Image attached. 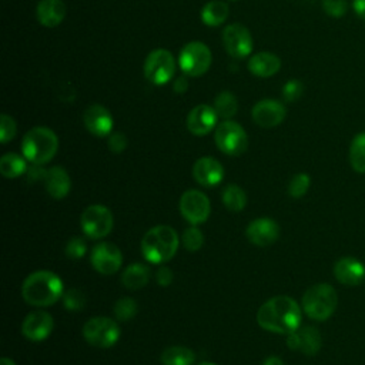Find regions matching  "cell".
<instances>
[{"instance_id":"obj_32","label":"cell","mask_w":365,"mask_h":365,"mask_svg":"<svg viewBox=\"0 0 365 365\" xmlns=\"http://www.w3.org/2000/svg\"><path fill=\"white\" fill-rule=\"evenodd\" d=\"M137 302L135 299H133L131 297H121L115 301L113 311H114V317L118 321H128L131 319L135 314H137Z\"/></svg>"},{"instance_id":"obj_29","label":"cell","mask_w":365,"mask_h":365,"mask_svg":"<svg viewBox=\"0 0 365 365\" xmlns=\"http://www.w3.org/2000/svg\"><path fill=\"white\" fill-rule=\"evenodd\" d=\"M222 204L232 212H240L247 205V194L237 184H228L224 187L221 194Z\"/></svg>"},{"instance_id":"obj_6","label":"cell","mask_w":365,"mask_h":365,"mask_svg":"<svg viewBox=\"0 0 365 365\" xmlns=\"http://www.w3.org/2000/svg\"><path fill=\"white\" fill-rule=\"evenodd\" d=\"M120 327L108 317H93L83 325L84 339L96 348H110L120 338Z\"/></svg>"},{"instance_id":"obj_35","label":"cell","mask_w":365,"mask_h":365,"mask_svg":"<svg viewBox=\"0 0 365 365\" xmlns=\"http://www.w3.org/2000/svg\"><path fill=\"white\" fill-rule=\"evenodd\" d=\"M61 298H63L64 308L70 311H80L86 305V295L77 288H70L64 291Z\"/></svg>"},{"instance_id":"obj_42","label":"cell","mask_w":365,"mask_h":365,"mask_svg":"<svg viewBox=\"0 0 365 365\" xmlns=\"http://www.w3.org/2000/svg\"><path fill=\"white\" fill-rule=\"evenodd\" d=\"M173 278H174L173 271L168 267H165V265L160 267L157 269V272H155V281L161 287H168L173 282Z\"/></svg>"},{"instance_id":"obj_3","label":"cell","mask_w":365,"mask_h":365,"mask_svg":"<svg viewBox=\"0 0 365 365\" xmlns=\"http://www.w3.org/2000/svg\"><path fill=\"white\" fill-rule=\"evenodd\" d=\"M180 245V237L170 225H155L150 228L141 240V252L151 264L170 261Z\"/></svg>"},{"instance_id":"obj_47","label":"cell","mask_w":365,"mask_h":365,"mask_svg":"<svg viewBox=\"0 0 365 365\" xmlns=\"http://www.w3.org/2000/svg\"><path fill=\"white\" fill-rule=\"evenodd\" d=\"M198 365H217V364H214V362H201Z\"/></svg>"},{"instance_id":"obj_26","label":"cell","mask_w":365,"mask_h":365,"mask_svg":"<svg viewBox=\"0 0 365 365\" xmlns=\"http://www.w3.org/2000/svg\"><path fill=\"white\" fill-rule=\"evenodd\" d=\"M228 14H230V7L225 1L211 0L202 7L201 20L207 26L217 27L228 19Z\"/></svg>"},{"instance_id":"obj_7","label":"cell","mask_w":365,"mask_h":365,"mask_svg":"<svg viewBox=\"0 0 365 365\" xmlns=\"http://www.w3.org/2000/svg\"><path fill=\"white\" fill-rule=\"evenodd\" d=\"M214 140L220 151L227 155H241L248 148V135L245 130L231 120H224L217 125Z\"/></svg>"},{"instance_id":"obj_19","label":"cell","mask_w":365,"mask_h":365,"mask_svg":"<svg viewBox=\"0 0 365 365\" xmlns=\"http://www.w3.org/2000/svg\"><path fill=\"white\" fill-rule=\"evenodd\" d=\"M83 121L86 128L96 137H106L111 134L113 117L110 111L100 104L88 106L84 110Z\"/></svg>"},{"instance_id":"obj_28","label":"cell","mask_w":365,"mask_h":365,"mask_svg":"<svg viewBox=\"0 0 365 365\" xmlns=\"http://www.w3.org/2000/svg\"><path fill=\"white\" fill-rule=\"evenodd\" d=\"M26 157H21L16 153H7L0 158V173L6 178H17L21 174L27 173Z\"/></svg>"},{"instance_id":"obj_21","label":"cell","mask_w":365,"mask_h":365,"mask_svg":"<svg viewBox=\"0 0 365 365\" xmlns=\"http://www.w3.org/2000/svg\"><path fill=\"white\" fill-rule=\"evenodd\" d=\"M334 275L344 285H358L365 278V267L354 257H342L334 264Z\"/></svg>"},{"instance_id":"obj_10","label":"cell","mask_w":365,"mask_h":365,"mask_svg":"<svg viewBox=\"0 0 365 365\" xmlns=\"http://www.w3.org/2000/svg\"><path fill=\"white\" fill-rule=\"evenodd\" d=\"M143 70L144 77L150 83L155 86H163L173 78L175 73V61L168 50L157 48L147 56Z\"/></svg>"},{"instance_id":"obj_37","label":"cell","mask_w":365,"mask_h":365,"mask_svg":"<svg viewBox=\"0 0 365 365\" xmlns=\"http://www.w3.org/2000/svg\"><path fill=\"white\" fill-rule=\"evenodd\" d=\"M16 133H17L16 121L7 114H1V117H0V141L3 144L9 143L10 140L14 138Z\"/></svg>"},{"instance_id":"obj_30","label":"cell","mask_w":365,"mask_h":365,"mask_svg":"<svg viewBox=\"0 0 365 365\" xmlns=\"http://www.w3.org/2000/svg\"><path fill=\"white\" fill-rule=\"evenodd\" d=\"M349 164L356 173H365V133L354 137L349 145Z\"/></svg>"},{"instance_id":"obj_33","label":"cell","mask_w":365,"mask_h":365,"mask_svg":"<svg viewBox=\"0 0 365 365\" xmlns=\"http://www.w3.org/2000/svg\"><path fill=\"white\" fill-rule=\"evenodd\" d=\"M309 185H311L309 175L307 173H298L291 178L288 184V194L292 198H301L307 194Z\"/></svg>"},{"instance_id":"obj_9","label":"cell","mask_w":365,"mask_h":365,"mask_svg":"<svg viewBox=\"0 0 365 365\" xmlns=\"http://www.w3.org/2000/svg\"><path fill=\"white\" fill-rule=\"evenodd\" d=\"M178 66L184 74L200 77L211 66V51L201 41H190L180 51Z\"/></svg>"},{"instance_id":"obj_2","label":"cell","mask_w":365,"mask_h":365,"mask_svg":"<svg viewBox=\"0 0 365 365\" xmlns=\"http://www.w3.org/2000/svg\"><path fill=\"white\" fill-rule=\"evenodd\" d=\"M64 294L61 278L47 269L31 272L21 285V297L29 305L50 307Z\"/></svg>"},{"instance_id":"obj_4","label":"cell","mask_w":365,"mask_h":365,"mask_svg":"<svg viewBox=\"0 0 365 365\" xmlns=\"http://www.w3.org/2000/svg\"><path fill=\"white\" fill-rule=\"evenodd\" d=\"M58 150L56 133L47 127H34L29 130L21 141V153L31 164L43 165L53 160Z\"/></svg>"},{"instance_id":"obj_40","label":"cell","mask_w":365,"mask_h":365,"mask_svg":"<svg viewBox=\"0 0 365 365\" xmlns=\"http://www.w3.org/2000/svg\"><path fill=\"white\" fill-rule=\"evenodd\" d=\"M108 148L111 153L114 154H120L127 148V137L120 133V131H114L108 135Z\"/></svg>"},{"instance_id":"obj_22","label":"cell","mask_w":365,"mask_h":365,"mask_svg":"<svg viewBox=\"0 0 365 365\" xmlns=\"http://www.w3.org/2000/svg\"><path fill=\"white\" fill-rule=\"evenodd\" d=\"M43 182L46 185L47 192L56 200L64 198L68 194L70 187H71L68 173L60 165H54V167L48 168Z\"/></svg>"},{"instance_id":"obj_24","label":"cell","mask_w":365,"mask_h":365,"mask_svg":"<svg viewBox=\"0 0 365 365\" xmlns=\"http://www.w3.org/2000/svg\"><path fill=\"white\" fill-rule=\"evenodd\" d=\"M281 60L277 54L262 51L254 54L248 61V70L257 77H271L279 71Z\"/></svg>"},{"instance_id":"obj_43","label":"cell","mask_w":365,"mask_h":365,"mask_svg":"<svg viewBox=\"0 0 365 365\" xmlns=\"http://www.w3.org/2000/svg\"><path fill=\"white\" fill-rule=\"evenodd\" d=\"M173 88H174V91L178 93V94L185 93L187 88H188V81H187V78H185V77H178V78L174 81Z\"/></svg>"},{"instance_id":"obj_15","label":"cell","mask_w":365,"mask_h":365,"mask_svg":"<svg viewBox=\"0 0 365 365\" xmlns=\"http://www.w3.org/2000/svg\"><path fill=\"white\" fill-rule=\"evenodd\" d=\"M245 235L251 244L257 247H268L278 240L279 225L272 218H255L247 225Z\"/></svg>"},{"instance_id":"obj_45","label":"cell","mask_w":365,"mask_h":365,"mask_svg":"<svg viewBox=\"0 0 365 365\" xmlns=\"http://www.w3.org/2000/svg\"><path fill=\"white\" fill-rule=\"evenodd\" d=\"M262 365H284V362L279 356H268Z\"/></svg>"},{"instance_id":"obj_34","label":"cell","mask_w":365,"mask_h":365,"mask_svg":"<svg viewBox=\"0 0 365 365\" xmlns=\"http://www.w3.org/2000/svg\"><path fill=\"white\" fill-rule=\"evenodd\" d=\"M204 244V235L202 231L197 225L188 227L182 232V245L188 251H198Z\"/></svg>"},{"instance_id":"obj_27","label":"cell","mask_w":365,"mask_h":365,"mask_svg":"<svg viewBox=\"0 0 365 365\" xmlns=\"http://www.w3.org/2000/svg\"><path fill=\"white\" fill-rule=\"evenodd\" d=\"M163 365H192L195 361V354L182 345L167 346L160 356Z\"/></svg>"},{"instance_id":"obj_31","label":"cell","mask_w":365,"mask_h":365,"mask_svg":"<svg viewBox=\"0 0 365 365\" xmlns=\"http://www.w3.org/2000/svg\"><path fill=\"white\" fill-rule=\"evenodd\" d=\"M214 110L218 117L230 120L238 110V101L232 93L221 91L214 100Z\"/></svg>"},{"instance_id":"obj_23","label":"cell","mask_w":365,"mask_h":365,"mask_svg":"<svg viewBox=\"0 0 365 365\" xmlns=\"http://www.w3.org/2000/svg\"><path fill=\"white\" fill-rule=\"evenodd\" d=\"M41 26L57 27L66 17V4L61 0H41L36 9Z\"/></svg>"},{"instance_id":"obj_5","label":"cell","mask_w":365,"mask_h":365,"mask_svg":"<svg viewBox=\"0 0 365 365\" xmlns=\"http://www.w3.org/2000/svg\"><path fill=\"white\" fill-rule=\"evenodd\" d=\"M302 311L315 321L328 319L336 309L338 295L329 284H315L302 295Z\"/></svg>"},{"instance_id":"obj_11","label":"cell","mask_w":365,"mask_h":365,"mask_svg":"<svg viewBox=\"0 0 365 365\" xmlns=\"http://www.w3.org/2000/svg\"><path fill=\"white\" fill-rule=\"evenodd\" d=\"M180 212L191 225L202 224L211 212L210 200L202 191L187 190L180 198Z\"/></svg>"},{"instance_id":"obj_39","label":"cell","mask_w":365,"mask_h":365,"mask_svg":"<svg viewBox=\"0 0 365 365\" xmlns=\"http://www.w3.org/2000/svg\"><path fill=\"white\" fill-rule=\"evenodd\" d=\"M346 0H322V9L331 17H341L346 11Z\"/></svg>"},{"instance_id":"obj_13","label":"cell","mask_w":365,"mask_h":365,"mask_svg":"<svg viewBox=\"0 0 365 365\" xmlns=\"http://www.w3.org/2000/svg\"><path fill=\"white\" fill-rule=\"evenodd\" d=\"M222 44L225 51L234 58H245L252 50V37L250 30L240 24H228L222 31Z\"/></svg>"},{"instance_id":"obj_8","label":"cell","mask_w":365,"mask_h":365,"mask_svg":"<svg viewBox=\"0 0 365 365\" xmlns=\"http://www.w3.org/2000/svg\"><path fill=\"white\" fill-rule=\"evenodd\" d=\"M83 232L93 240H100L108 235L114 227V217L111 211L101 204L88 205L80 217Z\"/></svg>"},{"instance_id":"obj_17","label":"cell","mask_w":365,"mask_h":365,"mask_svg":"<svg viewBox=\"0 0 365 365\" xmlns=\"http://www.w3.org/2000/svg\"><path fill=\"white\" fill-rule=\"evenodd\" d=\"M252 120L257 125L262 128H272L281 124L287 115L285 106L277 100H261L258 101L251 111Z\"/></svg>"},{"instance_id":"obj_1","label":"cell","mask_w":365,"mask_h":365,"mask_svg":"<svg viewBox=\"0 0 365 365\" xmlns=\"http://www.w3.org/2000/svg\"><path fill=\"white\" fill-rule=\"evenodd\" d=\"M302 311L298 302L287 295H277L265 301L257 312V322L261 328L288 335L301 327Z\"/></svg>"},{"instance_id":"obj_46","label":"cell","mask_w":365,"mask_h":365,"mask_svg":"<svg viewBox=\"0 0 365 365\" xmlns=\"http://www.w3.org/2000/svg\"><path fill=\"white\" fill-rule=\"evenodd\" d=\"M0 365H16V364H14V361H13V359H10V358L4 356V358H1Z\"/></svg>"},{"instance_id":"obj_12","label":"cell","mask_w":365,"mask_h":365,"mask_svg":"<svg viewBox=\"0 0 365 365\" xmlns=\"http://www.w3.org/2000/svg\"><path fill=\"white\" fill-rule=\"evenodd\" d=\"M90 262L97 272L103 275H111L121 268L123 254L115 244L103 241L93 247Z\"/></svg>"},{"instance_id":"obj_44","label":"cell","mask_w":365,"mask_h":365,"mask_svg":"<svg viewBox=\"0 0 365 365\" xmlns=\"http://www.w3.org/2000/svg\"><path fill=\"white\" fill-rule=\"evenodd\" d=\"M352 7L355 10V13L365 20V0H354Z\"/></svg>"},{"instance_id":"obj_36","label":"cell","mask_w":365,"mask_h":365,"mask_svg":"<svg viewBox=\"0 0 365 365\" xmlns=\"http://www.w3.org/2000/svg\"><path fill=\"white\" fill-rule=\"evenodd\" d=\"M64 252L68 258L71 259H80L86 255L87 252V242L81 237H73L67 241Z\"/></svg>"},{"instance_id":"obj_16","label":"cell","mask_w":365,"mask_h":365,"mask_svg":"<svg viewBox=\"0 0 365 365\" xmlns=\"http://www.w3.org/2000/svg\"><path fill=\"white\" fill-rule=\"evenodd\" d=\"M287 345L305 355H315L322 345L321 332L315 327H298L295 331L288 334Z\"/></svg>"},{"instance_id":"obj_14","label":"cell","mask_w":365,"mask_h":365,"mask_svg":"<svg viewBox=\"0 0 365 365\" xmlns=\"http://www.w3.org/2000/svg\"><path fill=\"white\" fill-rule=\"evenodd\" d=\"M54 328L53 317L46 311H33L26 315L21 322V334L33 342L44 341Z\"/></svg>"},{"instance_id":"obj_25","label":"cell","mask_w":365,"mask_h":365,"mask_svg":"<svg viewBox=\"0 0 365 365\" xmlns=\"http://www.w3.org/2000/svg\"><path fill=\"white\" fill-rule=\"evenodd\" d=\"M148 279H150V268L141 262L130 264L121 274V284L131 291L145 287L148 284Z\"/></svg>"},{"instance_id":"obj_41","label":"cell","mask_w":365,"mask_h":365,"mask_svg":"<svg viewBox=\"0 0 365 365\" xmlns=\"http://www.w3.org/2000/svg\"><path fill=\"white\" fill-rule=\"evenodd\" d=\"M27 180L29 182H38V181H44L46 178V174H47V170H44L41 165L38 164H31L29 168H27Z\"/></svg>"},{"instance_id":"obj_38","label":"cell","mask_w":365,"mask_h":365,"mask_svg":"<svg viewBox=\"0 0 365 365\" xmlns=\"http://www.w3.org/2000/svg\"><path fill=\"white\" fill-rule=\"evenodd\" d=\"M302 91H304V86L299 80H289L284 84L282 87V97L285 101L288 103H292L295 100H298L301 96H302Z\"/></svg>"},{"instance_id":"obj_18","label":"cell","mask_w":365,"mask_h":365,"mask_svg":"<svg viewBox=\"0 0 365 365\" xmlns=\"http://www.w3.org/2000/svg\"><path fill=\"white\" fill-rule=\"evenodd\" d=\"M192 177L200 185L211 188L222 181L224 167L212 157H201L192 165Z\"/></svg>"},{"instance_id":"obj_20","label":"cell","mask_w":365,"mask_h":365,"mask_svg":"<svg viewBox=\"0 0 365 365\" xmlns=\"http://www.w3.org/2000/svg\"><path fill=\"white\" fill-rule=\"evenodd\" d=\"M217 118L218 115L214 107L207 104H198L187 115V128L194 135H205L211 130H214Z\"/></svg>"}]
</instances>
